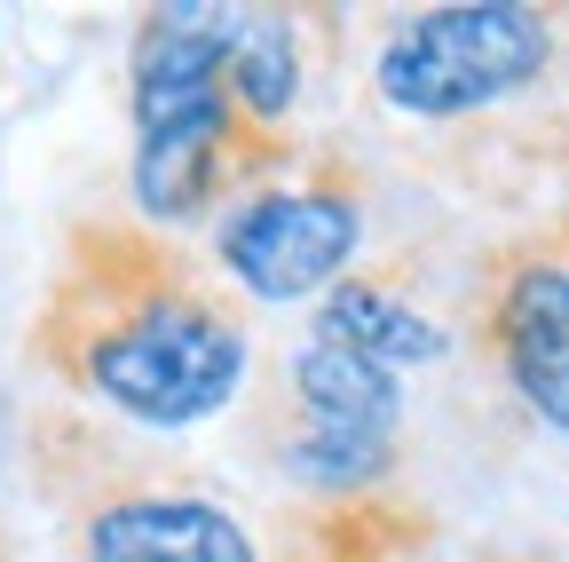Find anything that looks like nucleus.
Wrapping results in <instances>:
<instances>
[{
  "label": "nucleus",
  "instance_id": "nucleus-2",
  "mask_svg": "<svg viewBox=\"0 0 569 562\" xmlns=\"http://www.w3.org/2000/svg\"><path fill=\"white\" fill-rule=\"evenodd\" d=\"M222 0H167L134 24L127 111H134V223L190 230L261 183H284L293 135H261L238 119L213 48Z\"/></svg>",
  "mask_w": 569,
  "mask_h": 562
},
{
  "label": "nucleus",
  "instance_id": "nucleus-1",
  "mask_svg": "<svg viewBox=\"0 0 569 562\" xmlns=\"http://www.w3.org/2000/svg\"><path fill=\"white\" fill-rule=\"evenodd\" d=\"M32 365L127 428L182 436L253 388L246 302L134 215H80L32 317Z\"/></svg>",
  "mask_w": 569,
  "mask_h": 562
},
{
  "label": "nucleus",
  "instance_id": "nucleus-7",
  "mask_svg": "<svg viewBox=\"0 0 569 562\" xmlns=\"http://www.w3.org/2000/svg\"><path fill=\"white\" fill-rule=\"evenodd\" d=\"M246 452L293 491V500H372L396 483L403 436L388 428H340V420H309L277 388H253V428Z\"/></svg>",
  "mask_w": 569,
  "mask_h": 562
},
{
  "label": "nucleus",
  "instance_id": "nucleus-6",
  "mask_svg": "<svg viewBox=\"0 0 569 562\" xmlns=\"http://www.w3.org/2000/svg\"><path fill=\"white\" fill-rule=\"evenodd\" d=\"M365 246V190L348 175L261 183L213 223V277L238 302H325Z\"/></svg>",
  "mask_w": 569,
  "mask_h": 562
},
{
  "label": "nucleus",
  "instance_id": "nucleus-4",
  "mask_svg": "<svg viewBox=\"0 0 569 562\" xmlns=\"http://www.w3.org/2000/svg\"><path fill=\"white\" fill-rule=\"evenodd\" d=\"M561 63V17L530 0H459V9L396 17L372 56V96L403 119H475L530 96Z\"/></svg>",
  "mask_w": 569,
  "mask_h": 562
},
{
  "label": "nucleus",
  "instance_id": "nucleus-5",
  "mask_svg": "<svg viewBox=\"0 0 569 562\" xmlns=\"http://www.w3.org/2000/svg\"><path fill=\"white\" fill-rule=\"evenodd\" d=\"M475 348L538 428L569 436V215L482 254Z\"/></svg>",
  "mask_w": 569,
  "mask_h": 562
},
{
  "label": "nucleus",
  "instance_id": "nucleus-9",
  "mask_svg": "<svg viewBox=\"0 0 569 562\" xmlns=\"http://www.w3.org/2000/svg\"><path fill=\"white\" fill-rule=\"evenodd\" d=\"M309 341H332V348H348V357H365V365H380L396 381L411 365H436L443 348H451V333L427 317L396 277H380V269H348L340 286L317 302Z\"/></svg>",
  "mask_w": 569,
  "mask_h": 562
},
{
  "label": "nucleus",
  "instance_id": "nucleus-11",
  "mask_svg": "<svg viewBox=\"0 0 569 562\" xmlns=\"http://www.w3.org/2000/svg\"><path fill=\"white\" fill-rule=\"evenodd\" d=\"M261 388H277L284 404L309 412V420H340V428H388V436H403V381L380 373V365H365V357H348V348H332V341L284 348L277 373H269Z\"/></svg>",
  "mask_w": 569,
  "mask_h": 562
},
{
  "label": "nucleus",
  "instance_id": "nucleus-10",
  "mask_svg": "<svg viewBox=\"0 0 569 562\" xmlns=\"http://www.w3.org/2000/svg\"><path fill=\"white\" fill-rule=\"evenodd\" d=\"M436 523L396 491L372 500H293L277 515V562H419Z\"/></svg>",
  "mask_w": 569,
  "mask_h": 562
},
{
  "label": "nucleus",
  "instance_id": "nucleus-8",
  "mask_svg": "<svg viewBox=\"0 0 569 562\" xmlns=\"http://www.w3.org/2000/svg\"><path fill=\"white\" fill-rule=\"evenodd\" d=\"M301 32H309V17H293V9H238V0H222V17H213L222 88H230L238 119L261 135H284V119L301 103V80H309Z\"/></svg>",
  "mask_w": 569,
  "mask_h": 562
},
{
  "label": "nucleus",
  "instance_id": "nucleus-3",
  "mask_svg": "<svg viewBox=\"0 0 569 562\" xmlns=\"http://www.w3.org/2000/svg\"><path fill=\"white\" fill-rule=\"evenodd\" d=\"M32 483L56 500L80 562H261V539L167 467H142L134 444L80 412L32 420Z\"/></svg>",
  "mask_w": 569,
  "mask_h": 562
}]
</instances>
